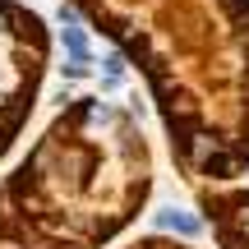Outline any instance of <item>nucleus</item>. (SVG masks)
I'll return each instance as SVG.
<instances>
[{"mask_svg": "<svg viewBox=\"0 0 249 249\" xmlns=\"http://www.w3.org/2000/svg\"><path fill=\"white\" fill-rule=\"evenodd\" d=\"M42 65H46V37L37 14L0 0V157L33 111Z\"/></svg>", "mask_w": 249, "mask_h": 249, "instance_id": "nucleus-1", "label": "nucleus"}, {"mask_svg": "<svg viewBox=\"0 0 249 249\" xmlns=\"http://www.w3.org/2000/svg\"><path fill=\"white\" fill-rule=\"evenodd\" d=\"M157 222L161 226H176L180 235H198V222H194V217H185V213H161Z\"/></svg>", "mask_w": 249, "mask_h": 249, "instance_id": "nucleus-2", "label": "nucleus"}]
</instances>
